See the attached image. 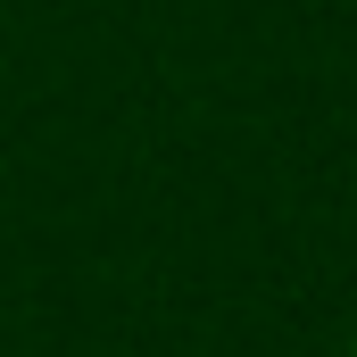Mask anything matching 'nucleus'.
<instances>
[{"label": "nucleus", "instance_id": "obj_1", "mask_svg": "<svg viewBox=\"0 0 357 357\" xmlns=\"http://www.w3.org/2000/svg\"><path fill=\"white\" fill-rule=\"evenodd\" d=\"M349 357H357V341H349Z\"/></svg>", "mask_w": 357, "mask_h": 357}]
</instances>
